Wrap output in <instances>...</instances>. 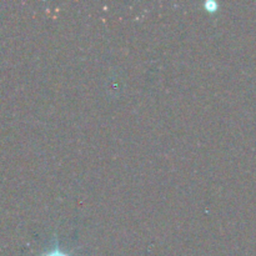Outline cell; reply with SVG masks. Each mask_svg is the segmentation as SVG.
Masks as SVG:
<instances>
[{
  "label": "cell",
  "instance_id": "cell-1",
  "mask_svg": "<svg viewBox=\"0 0 256 256\" xmlns=\"http://www.w3.org/2000/svg\"><path fill=\"white\" fill-rule=\"evenodd\" d=\"M49 256H64V255H62V254H52V255H49Z\"/></svg>",
  "mask_w": 256,
  "mask_h": 256
}]
</instances>
